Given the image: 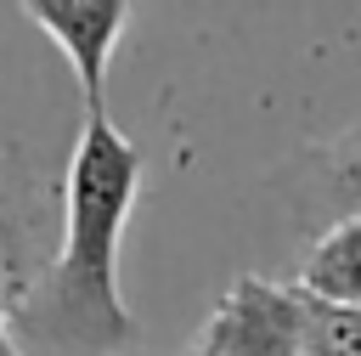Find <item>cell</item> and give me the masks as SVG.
<instances>
[{
  "label": "cell",
  "instance_id": "obj_1",
  "mask_svg": "<svg viewBox=\"0 0 361 356\" xmlns=\"http://www.w3.org/2000/svg\"><path fill=\"white\" fill-rule=\"evenodd\" d=\"M141 147L107 113H85L62 175L56 254L11 305L6 339L23 356H124L135 345L141 328L118 294V249L141 198Z\"/></svg>",
  "mask_w": 361,
  "mask_h": 356
},
{
  "label": "cell",
  "instance_id": "obj_2",
  "mask_svg": "<svg viewBox=\"0 0 361 356\" xmlns=\"http://www.w3.org/2000/svg\"><path fill=\"white\" fill-rule=\"evenodd\" d=\"M180 356H305V294L237 277Z\"/></svg>",
  "mask_w": 361,
  "mask_h": 356
},
{
  "label": "cell",
  "instance_id": "obj_3",
  "mask_svg": "<svg viewBox=\"0 0 361 356\" xmlns=\"http://www.w3.org/2000/svg\"><path fill=\"white\" fill-rule=\"evenodd\" d=\"M17 11L62 51L68 73L79 79L85 113H107V68L130 28V6L124 0H28Z\"/></svg>",
  "mask_w": 361,
  "mask_h": 356
},
{
  "label": "cell",
  "instance_id": "obj_4",
  "mask_svg": "<svg viewBox=\"0 0 361 356\" xmlns=\"http://www.w3.org/2000/svg\"><path fill=\"white\" fill-rule=\"evenodd\" d=\"M299 294L322 305H355L361 311V215L333 220L299 260Z\"/></svg>",
  "mask_w": 361,
  "mask_h": 356
},
{
  "label": "cell",
  "instance_id": "obj_5",
  "mask_svg": "<svg viewBox=\"0 0 361 356\" xmlns=\"http://www.w3.org/2000/svg\"><path fill=\"white\" fill-rule=\"evenodd\" d=\"M310 203L333 209L338 220L361 215V130L310 153Z\"/></svg>",
  "mask_w": 361,
  "mask_h": 356
},
{
  "label": "cell",
  "instance_id": "obj_6",
  "mask_svg": "<svg viewBox=\"0 0 361 356\" xmlns=\"http://www.w3.org/2000/svg\"><path fill=\"white\" fill-rule=\"evenodd\" d=\"M305 356H361V311L305 294Z\"/></svg>",
  "mask_w": 361,
  "mask_h": 356
},
{
  "label": "cell",
  "instance_id": "obj_7",
  "mask_svg": "<svg viewBox=\"0 0 361 356\" xmlns=\"http://www.w3.org/2000/svg\"><path fill=\"white\" fill-rule=\"evenodd\" d=\"M0 356H23V350H17V345H11V339H0Z\"/></svg>",
  "mask_w": 361,
  "mask_h": 356
},
{
  "label": "cell",
  "instance_id": "obj_8",
  "mask_svg": "<svg viewBox=\"0 0 361 356\" xmlns=\"http://www.w3.org/2000/svg\"><path fill=\"white\" fill-rule=\"evenodd\" d=\"M0 260H6V243H0Z\"/></svg>",
  "mask_w": 361,
  "mask_h": 356
}]
</instances>
